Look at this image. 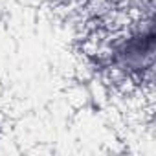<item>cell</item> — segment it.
Returning a JSON list of instances; mask_svg holds the SVG:
<instances>
[{"mask_svg":"<svg viewBox=\"0 0 156 156\" xmlns=\"http://www.w3.org/2000/svg\"><path fill=\"white\" fill-rule=\"evenodd\" d=\"M105 55L108 66L123 75L143 77L145 72H151L154 61L152 15L147 20H141L136 28L114 37Z\"/></svg>","mask_w":156,"mask_h":156,"instance_id":"6da1fadb","label":"cell"}]
</instances>
